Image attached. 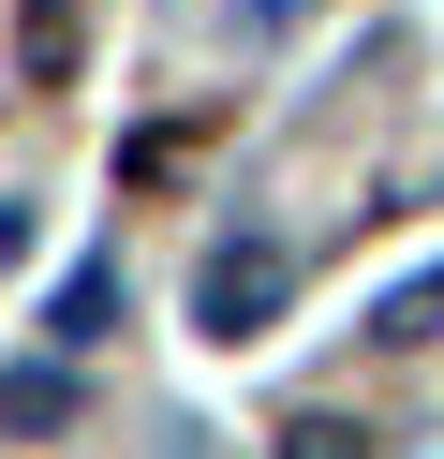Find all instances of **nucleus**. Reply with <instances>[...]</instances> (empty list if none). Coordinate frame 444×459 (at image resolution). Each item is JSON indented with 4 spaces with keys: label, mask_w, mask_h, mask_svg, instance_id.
<instances>
[{
    "label": "nucleus",
    "mask_w": 444,
    "mask_h": 459,
    "mask_svg": "<svg viewBox=\"0 0 444 459\" xmlns=\"http://www.w3.org/2000/svg\"><path fill=\"white\" fill-rule=\"evenodd\" d=\"M282 297H296V252H282V238H222V252L193 267V326H207V341L282 326Z\"/></svg>",
    "instance_id": "obj_1"
},
{
    "label": "nucleus",
    "mask_w": 444,
    "mask_h": 459,
    "mask_svg": "<svg viewBox=\"0 0 444 459\" xmlns=\"http://www.w3.org/2000/svg\"><path fill=\"white\" fill-rule=\"evenodd\" d=\"M104 326H118V267H74L59 281V356H89Z\"/></svg>",
    "instance_id": "obj_2"
},
{
    "label": "nucleus",
    "mask_w": 444,
    "mask_h": 459,
    "mask_svg": "<svg viewBox=\"0 0 444 459\" xmlns=\"http://www.w3.org/2000/svg\"><path fill=\"white\" fill-rule=\"evenodd\" d=\"M74 415V370H0V429H59Z\"/></svg>",
    "instance_id": "obj_3"
},
{
    "label": "nucleus",
    "mask_w": 444,
    "mask_h": 459,
    "mask_svg": "<svg viewBox=\"0 0 444 459\" xmlns=\"http://www.w3.org/2000/svg\"><path fill=\"white\" fill-rule=\"evenodd\" d=\"M282 459H355V429H341V415H296V429H282Z\"/></svg>",
    "instance_id": "obj_4"
},
{
    "label": "nucleus",
    "mask_w": 444,
    "mask_h": 459,
    "mask_svg": "<svg viewBox=\"0 0 444 459\" xmlns=\"http://www.w3.org/2000/svg\"><path fill=\"white\" fill-rule=\"evenodd\" d=\"M0 267H30V208H15V193H0Z\"/></svg>",
    "instance_id": "obj_5"
},
{
    "label": "nucleus",
    "mask_w": 444,
    "mask_h": 459,
    "mask_svg": "<svg viewBox=\"0 0 444 459\" xmlns=\"http://www.w3.org/2000/svg\"><path fill=\"white\" fill-rule=\"evenodd\" d=\"M163 459H207V445H193V429H178V445H163Z\"/></svg>",
    "instance_id": "obj_6"
}]
</instances>
